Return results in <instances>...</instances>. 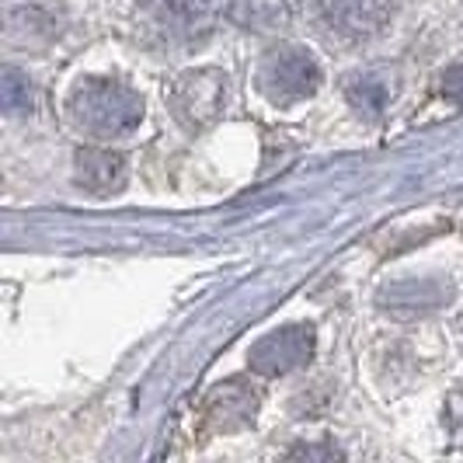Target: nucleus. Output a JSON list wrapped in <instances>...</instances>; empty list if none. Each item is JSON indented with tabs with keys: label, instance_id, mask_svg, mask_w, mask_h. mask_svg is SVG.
<instances>
[{
	"label": "nucleus",
	"instance_id": "7",
	"mask_svg": "<svg viewBox=\"0 0 463 463\" xmlns=\"http://www.w3.org/2000/svg\"><path fill=\"white\" fill-rule=\"evenodd\" d=\"M255 411H258V394L248 391L244 383H227V387H220L206 404L209 425L220 429V432H231V429L248 425V421L255 418Z\"/></svg>",
	"mask_w": 463,
	"mask_h": 463
},
{
	"label": "nucleus",
	"instance_id": "3",
	"mask_svg": "<svg viewBox=\"0 0 463 463\" xmlns=\"http://www.w3.org/2000/svg\"><path fill=\"white\" fill-rule=\"evenodd\" d=\"M171 105L188 129H206L227 109V77L220 70H188L171 88Z\"/></svg>",
	"mask_w": 463,
	"mask_h": 463
},
{
	"label": "nucleus",
	"instance_id": "4",
	"mask_svg": "<svg viewBox=\"0 0 463 463\" xmlns=\"http://www.w3.org/2000/svg\"><path fill=\"white\" fill-rule=\"evenodd\" d=\"M314 355V327L310 325H289L269 331L255 348H251V370L265 380L272 376H286V373H297L300 366L310 363Z\"/></svg>",
	"mask_w": 463,
	"mask_h": 463
},
{
	"label": "nucleus",
	"instance_id": "5",
	"mask_svg": "<svg viewBox=\"0 0 463 463\" xmlns=\"http://www.w3.org/2000/svg\"><path fill=\"white\" fill-rule=\"evenodd\" d=\"M391 11H394L391 0H321L325 22L348 39L376 35L383 24L391 22Z\"/></svg>",
	"mask_w": 463,
	"mask_h": 463
},
{
	"label": "nucleus",
	"instance_id": "2",
	"mask_svg": "<svg viewBox=\"0 0 463 463\" xmlns=\"http://www.w3.org/2000/svg\"><path fill=\"white\" fill-rule=\"evenodd\" d=\"M321 84V67L317 60L300 46H279L272 49L261 67H258V88L272 105H297L307 101Z\"/></svg>",
	"mask_w": 463,
	"mask_h": 463
},
{
	"label": "nucleus",
	"instance_id": "10",
	"mask_svg": "<svg viewBox=\"0 0 463 463\" xmlns=\"http://www.w3.org/2000/svg\"><path fill=\"white\" fill-rule=\"evenodd\" d=\"M4 109L11 116H18L22 109H32V84H28V77H22V70L4 73Z\"/></svg>",
	"mask_w": 463,
	"mask_h": 463
},
{
	"label": "nucleus",
	"instance_id": "1",
	"mask_svg": "<svg viewBox=\"0 0 463 463\" xmlns=\"http://www.w3.org/2000/svg\"><path fill=\"white\" fill-rule=\"evenodd\" d=\"M70 118L94 139H118L143 122V101L122 80L84 77L70 94Z\"/></svg>",
	"mask_w": 463,
	"mask_h": 463
},
{
	"label": "nucleus",
	"instance_id": "11",
	"mask_svg": "<svg viewBox=\"0 0 463 463\" xmlns=\"http://www.w3.org/2000/svg\"><path fill=\"white\" fill-rule=\"evenodd\" d=\"M442 94L463 105V63H460V67H453L446 77H442Z\"/></svg>",
	"mask_w": 463,
	"mask_h": 463
},
{
	"label": "nucleus",
	"instance_id": "8",
	"mask_svg": "<svg viewBox=\"0 0 463 463\" xmlns=\"http://www.w3.org/2000/svg\"><path fill=\"white\" fill-rule=\"evenodd\" d=\"M220 4L223 0H161V18L175 35L203 39L220 14Z\"/></svg>",
	"mask_w": 463,
	"mask_h": 463
},
{
	"label": "nucleus",
	"instance_id": "9",
	"mask_svg": "<svg viewBox=\"0 0 463 463\" xmlns=\"http://www.w3.org/2000/svg\"><path fill=\"white\" fill-rule=\"evenodd\" d=\"M348 101L366 116H380L383 105L391 101V88L376 73H359L355 80H348Z\"/></svg>",
	"mask_w": 463,
	"mask_h": 463
},
{
	"label": "nucleus",
	"instance_id": "6",
	"mask_svg": "<svg viewBox=\"0 0 463 463\" xmlns=\"http://www.w3.org/2000/svg\"><path fill=\"white\" fill-rule=\"evenodd\" d=\"M126 178H129V164H126L122 154L80 150V157H77V185L84 192H91L98 199H109V195H118L126 188Z\"/></svg>",
	"mask_w": 463,
	"mask_h": 463
}]
</instances>
